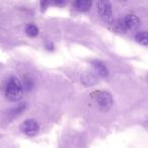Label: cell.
<instances>
[{
	"mask_svg": "<svg viewBox=\"0 0 148 148\" xmlns=\"http://www.w3.org/2000/svg\"><path fill=\"white\" fill-rule=\"evenodd\" d=\"M23 87L21 82L16 78L12 76L9 78L7 82L6 88H5V97L10 101H17L23 97Z\"/></svg>",
	"mask_w": 148,
	"mask_h": 148,
	"instance_id": "obj_1",
	"label": "cell"
},
{
	"mask_svg": "<svg viewBox=\"0 0 148 148\" xmlns=\"http://www.w3.org/2000/svg\"><path fill=\"white\" fill-rule=\"evenodd\" d=\"M25 33H27V35L29 36V37H36V36H38V34H39V29H38L35 25L29 23V25H27V27H25Z\"/></svg>",
	"mask_w": 148,
	"mask_h": 148,
	"instance_id": "obj_9",
	"label": "cell"
},
{
	"mask_svg": "<svg viewBox=\"0 0 148 148\" xmlns=\"http://www.w3.org/2000/svg\"><path fill=\"white\" fill-rule=\"evenodd\" d=\"M92 2L89 0H78L76 2H74V6L77 10L79 11H88L91 8Z\"/></svg>",
	"mask_w": 148,
	"mask_h": 148,
	"instance_id": "obj_6",
	"label": "cell"
},
{
	"mask_svg": "<svg viewBox=\"0 0 148 148\" xmlns=\"http://www.w3.org/2000/svg\"><path fill=\"white\" fill-rule=\"evenodd\" d=\"M135 40L137 43L143 46H148V32H138L135 36Z\"/></svg>",
	"mask_w": 148,
	"mask_h": 148,
	"instance_id": "obj_8",
	"label": "cell"
},
{
	"mask_svg": "<svg viewBox=\"0 0 148 148\" xmlns=\"http://www.w3.org/2000/svg\"><path fill=\"white\" fill-rule=\"evenodd\" d=\"M120 25L126 31H136L139 27V19L135 14H128L121 21Z\"/></svg>",
	"mask_w": 148,
	"mask_h": 148,
	"instance_id": "obj_4",
	"label": "cell"
},
{
	"mask_svg": "<svg viewBox=\"0 0 148 148\" xmlns=\"http://www.w3.org/2000/svg\"><path fill=\"white\" fill-rule=\"evenodd\" d=\"M21 130L27 136H36L40 131V126L35 120H27L21 125Z\"/></svg>",
	"mask_w": 148,
	"mask_h": 148,
	"instance_id": "obj_3",
	"label": "cell"
},
{
	"mask_svg": "<svg viewBox=\"0 0 148 148\" xmlns=\"http://www.w3.org/2000/svg\"><path fill=\"white\" fill-rule=\"evenodd\" d=\"M97 11L101 17L107 23H113V10L110 2L108 1H99L97 3Z\"/></svg>",
	"mask_w": 148,
	"mask_h": 148,
	"instance_id": "obj_2",
	"label": "cell"
},
{
	"mask_svg": "<svg viewBox=\"0 0 148 148\" xmlns=\"http://www.w3.org/2000/svg\"><path fill=\"white\" fill-rule=\"evenodd\" d=\"M93 68H95V70L97 71V73L101 77H107L108 74H109V71H108L106 65L99 61L93 62Z\"/></svg>",
	"mask_w": 148,
	"mask_h": 148,
	"instance_id": "obj_7",
	"label": "cell"
},
{
	"mask_svg": "<svg viewBox=\"0 0 148 148\" xmlns=\"http://www.w3.org/2000/svg\"><path fill=\"white\" fill-rule=\"evenodd\" d=\"M97 103L101 109L106 111V110L110 109L111 106L113 105V99L110 93L106 92V91H101L97 95Z\"/></svg>",
	"mask_w": 148,
	"mask_h": 148,
	"instance_id": "obj_5",
	"label": "cell"
}]
</instances>
